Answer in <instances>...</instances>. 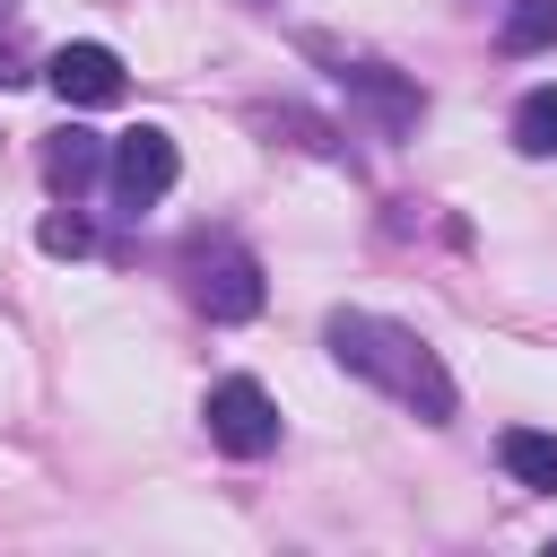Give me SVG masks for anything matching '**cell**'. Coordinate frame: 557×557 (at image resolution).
Here are the masks:
<instances>
[{
	"mask_svg": "<svg viewBox=\"0 0 557 557\" xmlns=\"http://www.w3.org/2000/svg\"><path fill=\"white\" fill-rule=\"evenodd\" d=\"M557 44V0H505V26H496V52L505 61H531Z\"/></svg>",
	"mask_w": 557,
	"mask_h": 557,
	"instance_id": "obj_9",
	"label": "cell"
},
{
	"mask_svg": "<svg viewBox=\"0 0 557 557\" xmlns=\"http://www.w3.org/2000/svg\"><path fill=\"white\" fill-rule=\"evenodd\" d=\"M174 174H183V148H174V131H157V122L122 131L113 157H104V183H113V209H122V218H148V209L174 191Z\"/></svg>",
	"mask_w": 557,
	"mask_h": 557,
	"instance_id": "obj_4",
	"label": "cell"
},
{
	"mask_svg": "<svg viewBox=\"0 0 557 557\" xmlns=\"http://www.w3.org/2000/svg\"><path fill=\"white\" fill-rule=\"evenodd\" d=\"M305 52H322V61H331V78L348 87V104H366L383 139H409V131L426 122V87H418V78H400L392 61H366V52H339V44H322V35H305Z\"/></svg>",
	"mask_w": 557,
	"mask_h": 557,
	"instance_id": "obj_2",
	"label": "cell"
},
{
	"mask_svg": "<svg viewBox=\"0 0 557 557\" xmlns=\"http://www.w3.org/2000/svg\"><path fill=\"white\" fill-rule=\"evenodd\" d=\"M200 418H209V444H218L226 461H261V453H278V400H270L252 374H226V383H209Z\"/></svg>",
	"mask_w": 557,
	"mask_h": 557,
	"instance_id": "obj_5",
	"label": "cell"
},
{
	"mask_svg": "<svg viewBox=\"0 0 557 557\" xmlns=\"http://www.w3.org/2000/svg\"><path fill=\"white\" fill-rule=\"evenodd\" d=\"M104 157H113V139H96V131H78V122H70V131H52V139H44V183H52L61 200H78V191L104 174Z\"/></svg>",
	"mask_w": 557,
	"mask_h": 557,
	"instance_id": "obj_7",
	"label": "cell"
},
{
	"mask_svg": "<svg viewBox=\"0 0 557 557\" xmlns=\"http://www.w3.org/2000/svg\"><path fill=\"white\" fill-rule=\"evenodd\" d=\"M496 461H505L513 487L557 496V435H548V426H505V435H496Z\"/></svg>",
	"mask_w": 557,
	"mask_h": 557,
	"instance_id": "obj_8",
	"label": "cell"
},
{
	"mask_svg": "<svg viewBox=\"0 0 557 557\" xmlns=\"http://www.w3.org/2000/svg\"><path fill=\"white\" fill-rule=\"evenodd\" d=\"M261 131H296V148H313V157H348L339 148V131L331 122H313V113H296V104H278V113H252Z\"/></svg>",
	"mask_w": 557,
	"mask_h": 557,
	"instance_id": "obj_12",
	"label": "cell"
},
{
	"mask_svg": "<svg viewBox=\"0 0 557 557\" xmlns=\"http://www.w3.org/2000/svg\"><path fill=\"white\" fill-rule=\"evenodd\" d=\"M35 244H44L52 261H78V252H96V226H87V218H78V200H70V209H52V218L35 226Z\"/></svg>",
	"mask_w": 557,
	"mask_h": 557,
	"instance_id": "obj_11",
	"label": "cell"
},
{
	"mask_svg": "<svg viewBox=\"0 0 557 557\" xmlns=\"http://www.w3.org/2000/svg\"><path fill=\"white\" fill-rule=\"evenodd\" d=\"M191 305L209 313V322H252L261 305H270V278H261V252L252 244H235V235H218V244H191Z\"/></svg>",
	"mask_w": 557,
	"mask_h": 557,
	"instance_id": "obj_3",
	"label": "cell"
},
{
	"mask_svg": "<svg viewBox=\"0 0 557 557\" xmlns=\"http://www.w3.org/2000/svg\"><path fill=\"white\" fill-rule=\"evenodd\" d=\"M44 78H52L61 104H113V96H122V52H113V44H61V52L44 61Z\"/></svg>",
	"mask_w": 557,
	"mask_h": 557,
	"instance_id": "obj_6",
	"label": "cell"
},
{
	"mask_svg": "<svg viewBox=\"0 0 557 557\" xmlns=\"http://www.w3.org/2000/svg\"><path fill=\"white\" fill-rule=\"evenodd\" d=\"M322 348H331V366H339V374H357L366 392L400 400L418 426H453L461 383H453V366H444L409 322L366 313V305H331V313H322Z\"/></svg>",
	"mask_w": 557,
	"mask_h": 557,
	"instance_id": "obj_1",
	"label": "cell"
},
{
	"mask_svg": "<svg viewBox=\"0 0 557 557\" xmlns=\"http://www.w3.org/2000/svg\"><path fill=\"white\" fill-rule=\"evenodd\" d=\"M513 148L522 157H557V87H531L513 104Z\"/></svg>",
	"mask_w": 557,
	"mask_h": 557,
	"instance_id": "obj_10",
	"label": "cell"
},
{
	"mask_svg": "<svg viewBox=\"0 0 557 557\" xmlns=\"http://www.w3.org/2000/svg\"><path fill=\"white\" fill-rule=\"evenodd\" d=\"M0 26H9V0H0Z\"/></svg>",
	"mask_w": 557,
	"mask_h": 557,
	"instance_id": "obj_13",
	"label": "cell"
}]
</instances>
